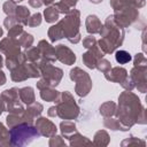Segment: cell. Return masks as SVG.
Instances as JSON below:
<instances>
[{
	"mask_svg": "<svg viewBox=\"0 0 147 147\" xmlns=\"http://www.w3.org/2000/svg\"><path fill=\"white\" fill-rule=\"evenodd\" d=\"M116 117L119 123L129 131L134 124L145 125L147 123L146 109L141 100L132 91H125L118 96V107H116Z\"/></svg>",
	"mask_w": 147,
	"mask_h": 147,
	"instance_id": "6da1fadb",
	"label": "cell"
},
{
	"mask_svg": "<svg viewBox=\"0 0 147 147\" xmlns=\"http://www.w3.org/2000/svg\"><path fill=\"white\" fill-rule=\"evenodd\" d=\"M99 33L102 37L99 41V46L103 53L110 54L123 44L124 30H123V28H121L116 24L114 16L107 17L106 23L101 28Z\"/></svg>",
	"mask_w": 147,
	"mask_h": 147,
	"instance_id": "7a4b0ae2",
	"label": "cell"
},
{
	"mask_svg": "<svg viewBox=\"0 0 147 147\" xmlns=\"http://www.w3.org/2000/svg\"><path fill=\"white\" fill-rule=\"evenodd\" d=\"M39 137V132L37 127H33L31 124L23 122L13 127L9 131L10 144L14 146H23L30 144L34 138Z\"/></svg>",
	"mask_w": 147,
	"mask_h": 147,
	"instance_id": "3957f363",
	"label": "cell"
},
{
	"mask_svg": "<svg viewBox=\"0 0 147 147\" xmlns=\"http://www.w3.org/2000/svg\"><path fill=\"white\" fill-rule=\"evenodd\" d=\"M60 25L62 28L64 37L72 44H77L80 40V34L78 31L79 28V11L72 10L70 11L61 22Z\"/></svg>",
	"mask_w": 147,
	"mask_h": 147,
	"instance_id": "277c9868",
	"label": "cell"
},
{
	"mask_svg": "<svg viewBox=\"0 0 147 147\" xmlns=\"http://www.w3.org/2000/svg\"><path fill=\"white\" fill-rule=\"evenodd\" d=\"M56 111L57 115L63 119H75L79 114V108L75 102V99L69 92H63L59 95Z\"/></svg>",
	"mask_w": 147,
	"mask_h": 147,
	"instance_id": "5b68a950",
	"label": "cell"
},
{
	"mask_svg": "<svg viewBox=\"0 0 147 147\" xmlns=\"http://www.w3.org/2000/svg\"><path fill=\"white\" fill-rule=\"evenodd\" d=\"M139 17H140L139 9L134 7H123L121 9L115 10V15H114V20L116 24L121 28H129L130 25L139 21Z\"/></svg>",
	"mask_w": 147,
	"mask_h": 147,
	"instance_id": "8992f818",
	"label": "cell"
},
{
	"mask_svg": "<svg viewBox=\"0 0 147 147\" xmlns=\"http://www.w3.org/2000/svg\"><path fill=\"white\" fill-rule=\"evenodd\" d=\"M70 78L76 82V93L79 96H85L92 88V80L90 76L79 68H74L70 71Z\"/></svg>",
	"mask_w": 147,
	"mask_h": 147,
	"instance_id": "52a82bcc",
	"label": "cell"
},
{
	"mask_svg": "<svg viewBox=\"0 0 147 147\" xmlns=\"http://www.w3.org/2000/svg\"><path fill=\"white\" fill-rule=\"evenodd\" d=\"M38 68L41 71V75L44 76V79L51 85V86H55L60 83L61 78H62V70L59 68H55L53 65H51L49 63L46 62V60L41 61L38 63Z\"/></svg>",
	"mask_w": 147,
	"mask_h": 147,
	"instance_id": "ba28073f",
	"label": "cell"
},
{
	"mask_svg": "<svg viewBox=\"0 0 147 147\" xmlns=\"http://www.w3.org/2000/svg\"><path fill=\"white\" fill-rule=\"evenodd\" d=\"M130 78L140 93L145 94L147 92V67H133L130 72Z\"/></svg>",
	"mask_w": 147,
	"mask_h": 147,
	"instance_id": "9c48e42d",
	"label": "cell"
},
{
	"mask_svg": "<svg viewBox=\"0 0 147 147\" xmlns=\"http://www.w3.org/2000/svg\"><path fill=\"white\" fill-rule=\"evenodd\" d=\"M102 56H103V52L100 51L96 46H94V47L90 48L88 52L83 54V62L85 63L86 67L93 69V68H95L98 61L100 59H102Z\"/></svg>",
	"mask_w": 147,
	"mask_h": 147,
	"instance_id": "30bf717a",
	"label": "cell"
},
{
	"mask_svg": "<svg viewBox=\"0 0 147 147\" xmlns=\"http://www.w3.org/2000/svg\"><path fill=\"white\" fill-rule=\"evenodd\" d=\"M36 127L39 132V134L45 137H52L56 133V126L53 124L49 119H46L45 117H40L36 122Z\"/></svg>",
	"mask_w": 147,
	"mask_h": 147,
	"instance_id": "8fae6325",
	"label": "cell"
},
{
	"mask_svg": "<svg viewBox=\"0 0 147 147\" xmlns=\"http://www.w3.org/2000/svg\"><path fill=\"white\" fill-rule=\"evenodd\" d=\"M55 56L57 60H60L62 63L64 64H74L76 61V56L75 54L71 52V49H69L68 47H65L64 45H59L55 48Z\"/></svg>",
	"mask_w": 147,
	"mask_h": 147,
	"instance_id": "7c38bea8",
	"label": "cell"
},
{
	"mask_svg": "<svg viewBox=\"0 0 147 147\" xmlns=\"http://www.w3.org/2000/svg\"><path fill=\"white\" fill-rule=\"evenodd\" d=\"M105 76H106V78L108 80L114 82V83H118V84H122L129 77L126 69H124L122 67L110 68L107 72H105Z\"/></svg>",
	"mask_w": 147,
	"mask_h": 147,
	"instance_id": "4fadbf2b",
	"label": "cell"
},
{
	"mask_svg": "<svg viewBox=\"0 0 147 147\" xmlns=\"http://www.w3.org/2000/svg\"><path fill=\"white\" fill-rule=\"evenodd\" d=\"M110 5L115 10L123 7H134L139 9L145 6V0H110Z\"/></svg>",
	"mask_w": 147,
	"mask_h": 147,
	"instance_id": "5bb4252c",
	"label": "cell"
},
{
	"mask_svg": "<svg viewBox=\"0 0 147 147\" xmlns=\"http://www.w3.org/2000/svg\"><path fill=\"white\" fill-rule=\"evenodd\" d=\"M38 49H39L40 55H42V57H44L46 61H55V60H56V56H55V49H54V48H53L46 40H41V41H39Z\"/></svg>",
	"mask_w": 147,
	"mask_h": 147,
	"instance_id": "9a60e30c",
	"label": "cell"
},
{
	"mask_svg": "<svg viewBox=\"0 0 147 147\" xmlns=\"http://www.w3.org/2000/svg\"><path fill=\"white\" fill-rule=\"evenodd\" d=\"M85 24H86V30L90 33H98V32H100V30L102 28V24H101L100 20L95 15L87 16Z\"/></svg>",
	"mask_w": 147,
	"mask_h": 147,
	"instance_id": "2e32d148",
	"label": "cell"
},
{
	"mask_svg": "<svg viewBox=\"0 0 147 147\" xmlns=\"http://www.w3.org/2000/svg\"><path fill=\"white\" fill-rule=\"evenodd\" d=\"M40 96L42 100L45 101H55L59 99V92L54 88H52L51 86H47V87H44L40 90Z\"/></svg>",
	"mask_w": 147,
	"mask_h": 147,
	"instance_id": "e0dca14e",
	"label": "cell"
},
{
	"mask_svg": "<svg viewBox=\"0 0 147 147\" xmlns=\"http://www.w3.org/2000/svg\"><path fill=\"white\" fill-rule=\"evenodd\" d=\"M18 95L21 98V101H23L24 103H32L34 101V93L33 90L31 87H23L18 91Z\"/></svg>",
	"mask_w": 147,
	"mask_h": 147,
	"instance_id": "ac0fdd59",
	"label": "cell"
},
{
	"mask_svg": "<svg viewBox=\"0 0 147 147\" xmlns=\"http://www.w3.org/2000/svg\"><path fill=\"white\" fill-rule=\"evenodd\" d=\"M15 14H16V21H18V22L22 23V24H28L29 16H30V11H29V9H28L26 7H24V6H18V7H16Z\"/></svg>",
	"mask_w": 147,
	"mask_h": 147,
	"instance_id": "d6986e66",
	"label": "cell"
},
{
	"mask_svg": "<svg viewBox=\"0 0 147 147\" xmlns=\"http://www.w3.org/2000/svg\"><path fill=\"white\" fill-rule=\"evenodd\" d=\"M116 103L113 102V101H108L106 103H103L101 107H100V114L105 117H111L115 111H116Z\"/></svg>",
	"mask_w": 147,
	"mask_h": 147,
	"instance_id": "ffe728a7",
	"label": "cell"
},
{
	"mask_svg": "<svg viewBox=\"0 0 147 147\" xmlns=\"http://www.w3.org/2000/svg\"><path fill=\"white\" fill-rule=\"evenodd\" d=\"M60 127H61L62 134H63L64 138H67V139H69L70 136H72L74 133L77 132V131H76V125H75V123H72V122H68V121L62 122L61 125H60Z\"/></svg>",
	"mask_w": 147,
	"mask_h": 147,
	"instance_id": "44dd1931",
	"label": "cell"
},
{
	"mask_svg": "<svg viewBox=\"0 0 147 147\" xmlns=\"http://www.w3.org/2000/svg\"><path fill=\"white\" fill-rule=\"evenodd\" d=\"M103 124L106 127L113 130V131H117V130H121V131H126V129L119 123V121L117 118H111V117H106V119L103 121Z\"/></svg>",
	"mask_w": 147,
	"mask_h": 147,
	"instance_id": "7402d4cb",
	"label": "cell"
},
{
	"mask_svg": "<svg viewBox=\"0 0 147 147\" xmlns=\"http://www.w3.org/2000/svg\"><path fill=\"white\" fill-rule=\"evenodd\" d=\"M94 144L95 145H101V146H107L109 144V136L105 130H100L95 133L94 136Z\"/></svg>",
	"mask_w": 147,
	"mask_h": 147,
	"instance_id": "603a6c76",
	"label": "cell"
},
{
	"mask_svg": "<svg viewBox=\"0 0 147 147\" xmlns=\"http://www.w3.org/2000/svg\"><path fill=\"white\" fill-rule=\"evenodd\" d=\"M44 15H45V20H46V22H48V23H53V22H55V21L59 18V10L56 9L55 6H53V7H48V8L45 9Z\"/></svg>",
	"mask_w": 147,
	"mask_h": 147,
	"instance_id": "cb8c5ba5",
	"label": "cell"
},
{
	"mask_svg": "<svg viewBox=\"0 0 147 147\" xmlns=\"http://www.w3.org/2000/svg\"><path fill=\"white\" fill-rule=\"evenodd\" d=\"M115 59H116V61H117L119 64H125V63H129V62L132 60V56H131V54H130L129 52L121 49V51H117V52H116Z\"/></svg>",
	"mask_w": 147,
	"mask_h": 147,
	"instance_id": "d4e9b609",
	"label": "cell"
},
{
	"mask_svg": "<svg viewBox=\"0 0 147 147\" xmlns=\"http://www.w3.org/2000/svg\"><path fill=\"white\" fill-rule=\"evenodd\" d=\"M70 140V145L71 146H78V145H83V144H90V140L85 137H83L82 134H79L78 132L74 133L72 136L69 137Z\"/></svg>",
	"mask_w": 147,
	"mask_h": 147,
	"instance_id": "484cf974",
	"label": "cell"
},
{
	"mask_svg": "<svg viewBox=\"0 0 147 147\" xmlns=\"http://www.w3.org/2000/svg\"><path fill=\"white\" fill-rule=\"evenodd\" d=\"M18 44L21 45V46H23V47H26V48H29L31 45H32V42H33V37L31 36V34H29V33H26V32H22L20 36H18Z\"/></svg>",
	"mask_w": 147,
	"mask_h": 147,
	"instance_id": "4316f807",
	"label": "cell"
},
{
	"mask_svg": "<svg viewBox=\"0 0 147 147\" xmlns=\"http://www.w3.org/2000/svg\"><path fill=\"white\" fill-rule=\"evenodd\" d=\"M121 145L124 147V146H133V145H140V146H146V141L142 140V139H139V138H136L134 136H130L129 138L124 139Z\"/></svg>",
	"mask_w": 147,
	"mask_h": 147,
	"instance_id": "83f0119b",
	"label": "cell"
},
{
	"mask_svg": "<svg viewBox=\"0 0 147 147\" xmlns=\"http://www.w3.org/2000/svg\"><path fill=\"white\" fill-rule=\"evenodd\" d=\"M25 59H28L29 61L31 62H37L40 57V53H39V49L36 48V47H30L28 48V51L25 52Z\"/></svg>",
	"mask_w": 147,
	"mask_h": 147,
	"instance_id": "f1b7e54d",
	"label": "cell"
},
{
	"mask_svg": "<svg viewBox=\"0 0 147 147\" xmlns=\"http://www.w3.org/2000/svg\"><path fill=\"white\" fill-rule=\"evenodd\" d=\"M133 67H147V59L144 53H137L133 59Z\"/></svg>",
	"mask_w": 147,
	"mask_h": 147,
	"instance_id": "f546056e",
	"label": "cell"
},
{
	"mask_svg": "<svg viewBox=\"0 0 147 147\" xmlns=\"http://www.w3.org/2000/svg\"><path fill=\"white\" fill-rule=\"evenodd\" d=\"M9 132L7 129L0 123V145H9Z\"/></svg>",
	"mask_w": 147,
	"mask_h": 147,
	"instance_id": "4dcf8cb0",
	"label": "cell"
},
{
	"mask_svg": "<svg viewBox=\"0 0 147 147\" xmlns=\"http://www.w3.org/2000/svg\"><path fill=\"white\" fill-rule=\"evenodd\" d=\"M100 71H102V72H107L110 68H111V63L108 61V60H105V59H100L99 61H98V63H96V65H95Z\"/></svg>",
	"mask_w": 147,
	"mask_h": 147,
	"instance_id": "1f68e13d",
	"label": "cell"
},
{
	"mask_svg": "<svg viewBox=\"0 0 147 147\" xmlns=\"http://www.w3.org/2000/svg\"><path fill=\"white\" fill-rule=\"evenodd\" d=\"M16 10V6H15V2L14 1H7L5 2L3 5V11L8 15V16H11Z\"/></svg>",
	"mask_w": 147,
	"mask_h": 147,
	"instance_id": "d6a6232c",
	"label": "cell"
},
{
	"mask_svg": "<svg viewBox=\"0 0 147 147\" xmlns=\"http://www.w3.org/2000/svg\"><path fill=\"white\" fill-rule=\"evenodd\" d=\"M40 23H41V15H40L39 13L32 15V16L29 18V21H28V24H29L30 26H37V25H39Z\"/></svg>",
	"mask_w": 147,
	"mask_h": 147,
	"instance_id": "836d02e7",
	"label": "cell"
},
{
	"mask_svg": "<svg viewBox=\"0 0 147 147\" xmlns=\"http://www.w3.org/2000/svg\"><path fill=\"white\" fill-rule=\"evenodd\" d=\"M95 44H96L95 38H94V37H91V36L86 37V38L83 40V45H84V47H85V48H88V49L92 48V47H94Z\"/></svg>",
	"mask_w": 147,
	"mask_h": 147,
	"instance_id": "e575fe53",
	"label": "cell"
},
{
	"mask_svg": "<svg viewBox=\"0 0 147 147\" xmlns=\"http://www.w3.org/2000/svg\"><path fill=\"white\" fill-rule=\"evenodd\" d=\"M63 145H65V144H64V141L62 140L61 137L55 136V134L52 136V138L49 140V146H63Z\"/></svg>",
	"mask_w": 147,
	"mask_h": 147,
	"instance_id": "d590c367",
	"label": "cell"
},
{
	"mask_svg": "<svg viewBox=\"0 0 147 147\" xmlns=\"http://www.w3.org/2000/svg\"><path fill=\"white\" fill-rule=\"evenodd\" d=\"M121 85H122V87H123L125 91H132V90L134 88V84L132 83V80H131L130 77H127Z\"/></svg>",
	"mask_w": 147,
	"mask_h": 147,
	"instance_id": "8d00e7d4",
	"label": "cell"
},
{
	"mask_svg": "<svg viewBox=\"0 0 147 147\" xmlns=\"http://www.w3.org/2000/svg\"><path fill=\"white\" fill-rule=\"evenodd\" d=\"M29 3L34 8H39L42 5V0H29Z\"/></svg>",
	"mask_w": 147,
	"mask_h": 147,
	"instance_id": "74e56055",
	"label": "cell"
},
{
	"mask_svg": "<svg viewBox=\"0 0 147 147\" xmlns=\"http://www.w3.org/2000/svg\"><path fill=\"white\" fill-rule=\"evenodd\" d=\"M48 115H49V116H52V117L56 116V115H57V111H56V107H51V108L48 109Z\"/></svg>",
	"mask_w": 147,
	"mask_h": 147,
	"instance_id": "f35d334b",
	"label": "cell"
},
{
	"mask_svg": "<svg viewBox=\"0 0 147 147\" xmlns=\"http://www.w3.org/2000/svg\"><path fill=\"white\" fill-rule=\"evenodd\" d=\"M6 83V76L2 71H0V85H3Z\"/></svg>",
	"mask_w": 147,
	"mask_h": 147,
	"instance_id": "ab89813d",
	"label": "cell"
},
{
	"mask_svg": "<svg viewBox=\"0 0 147 147\" xmlns=\"http://www.w3.org/2000/svg\"><path fill=\"white\" fill-rule=\"evenodd\" d=\"M5 110V103H3V101H2V99L0 98V115H1V113Z\"/></svg>",
	"mask_w": 147,
	"mask_h": 147,
	"instance_id": "60d3db41",
	"label": "cell"
},
{
	"mask_svg": "<svg viewBox=\"0 0 147 147\" xmlns=\"http://www.w3.org/2000/svg\"><path fill=\"white\" fill-rule=\"evenodd\" d=\"M54 0H42V3H46V5H51Z\"/></svg>",
	"mask_w": 147,
	"mask_h": 147,
	"instance_id": "b9f144b4",
	"label": "cell"
},
{
	"mask_svg": "<svg viewBox=\"0 0 147 147\" xmlns=\"http://www.w3.org/2000/svg\"><path fill=\"white\" fill-rule=\"evenodd\" d=\"M142 40H145V31H144V34H142ZM142 48H144V51H146V47H145V42H142Z\"/></svg>",
	"mask_w": 147,
	"mask_h": 147,
	"instance_id": "7bdbcfd3",
	"label": "cell"
},
{
	"mask_svg": "<svg viewBox=\"0 0 147 147\" xmlns=\"http://www.w3.org/2000/svg\"><path fill=\"white\" fill-rule=\"evenodd\" d=\"M91 2H93V3H99V2H101L102 0H90Z\"/></svg>",
	"mask_w": 147,
	"mask_h": 147,
	"instance_id": "ee69618b",
	"label": "cell"
},
{
	"mask_svg": "<svg viewBox=\"0 0 147 147\" xmlns=\"http://www.w3.org/2000/svg\"><path fill=\"white\" fill-rule=\"evenodd\" d=\"M1 65H2V57H1V55H0V68H1Z\"/></svg>",
	"mask_w": 147,
	"mask_h": 147,
	"instance_id": "f6af8a7d",
	"label": "cell"
},
{
	"mask_svg": "<svg viewBox=\"0 0 147 147\" xmlns=\"http://www.w3.org/2000/svg\"><path fill=\"white\" fill-rule=\"evenodd\" d=\"M1 36H2V29L0 28V37H1Z\"/></svg>",
	"mask_w": 147,
	"mask_h": 147,
	"instance_id": "bcb514c9",
	"label": "cell"
},
{
	"mask_svg": "<svg viewBox=\"0 0 147 147\" xmlns=\"http://www.w3.org/2000/svg\"><path fill=\"white\" fill-rule=\"evenodd\" d=\"M13 1H15V2H17V1H23V0H13Z\"/></svg>",
	"mask_w": 147,
	"mask_h": 147,
	"instance_id": "7dc6e473",
	"label": "cell"
}]
</instances>
